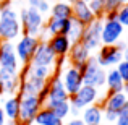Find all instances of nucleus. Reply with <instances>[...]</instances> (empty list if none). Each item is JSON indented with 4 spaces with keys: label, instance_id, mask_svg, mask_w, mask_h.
<instances>
[{
    "label": "nucleus",
    "instance_id": "obj_1",
    "mask_svg": "<svg viewBox=\"0 0 128 125\" xmlns=\"http://www.w3.org/2000/svg\"><path fill=\"white\" fill-rule=\"evenodd\" d=\"M23 34L21 23H20L18 12L12 7L10 0H2L0 10V39L2 41H15Z\"/></svg>",
    "mask_w": 128,
    "mask_h": 125
},
{
    "label": "nucleus",
    "instance_id": "obj_2",
    "mask_svg": "<svg viewBox=\"0 0 128 125\" xmlns=\"http://www.w3.org/2000/svg\"><path fill=\"white\" fill-rule=\"evenodd\" d=\"M20 16V23H21V31L23 34H29V36H39L42 34L44 26H46V20L44 15L34 7H23L21 12L18 13Z\"/></svg>",
    "mask_w": 128,
    "mask_h": 125
},
{
    "label": "nucleus",
    "instance_id": "obj_3",
    "mask_svg": "<svg viewBox=\"0 0 128 125\" xmlns=\"http://www.w3.org/2000/svg\"><path fill=\"white\" fill-rule=\"evenodd\" d=\"M106 68L97 63L96 57L91 55L88 59V62L84 63V67L81 68V75H83V84L88 86H94V88H102L106 86Z\"/></svg>",
    "mask_w": 128,
    "mask_h": 125
},
{
    "label": "nucleus",
    "instance_id": "obj_4",
    "mask_svg": "<svg viewBox=\"0 0 128 125\" xmlns=\"http://www.w3.org/2000/svg\"><path fill=\"white\" fill-rule=\"evenodd\" d=\"M42 101L38 96L32 94H20V123H29L32 125L34 117L38 115V112L42 109Z\"/></svg>",
    "mask_w": 128,
    "mask_h": 125
},
{
    "label": "nucleus",
    "instance_id": "obj_5",
    "mask_svg": "<svg viewBox=\"0 0 128 125\" xmlns=\"http://www.w3.org/2000/svg\"><path fill=\"white\" fill-rule=\"evenodd\" d=\"M99 88L94 86H88V84H83L75 94L70 96V106L72 109H76L81 112L84 107L91 106V104H99Z\"/></svg>",
    "mask_w": 128,
    "mask_h": 125
},
{
    "label": "nucleus",
    "instance_id": "obj_6",
    "mask_svg": "<svg viewBox=\"0 0 128 125\" xmlns=\"http://www.w3.org/2000/svg\"><path fill=\"white\" fill-rule=\"evenodd\" d=\"M41 39L36 36H29V34H21L18 38V42L15 44V50H16V57L20 60V65L26 67L31 63L32 55H34L36 49H38Z\"/></svg>",
    "mask_w": 128,
    "mask_h": 125
},
{
    "label": "nucleus",
    "instance_id": "obj_7",
    "mask_svg": "<svg viewBox=\"0 0 128 125\" xmlns=\"http://www.w3.org/2000/svg\"><path fill=\"white\" fill-rule=\"evenodd\" d=\"M125 28L117 18H104L102 31H100V42L102 46H114L122 39Z\"/></svg>",
    "mask_w": 128,
    "mask_h": 125
},
{
    "label": "nucleus",
    "instance_id": "obj_8",
    "mask_svg": "<svg viewBox=\"0 0 128 125\" xmlns=\"http://www.w3.org/2000/svg\"><path fill=\"white\" fill-rule=\"evenodd\" d=\"M123 52L125 50H122L117 44H114V46H100L94 57H96L97 63L102 68H114L123 60Z\"/></svg>",
    "mask_w": 128,
    "mask_h": 125
},
{
    "label": "nucleus",
    "instance_id": "obj_9",
    "mask_svg": "<svg viewBox=\"0 0 128 125\" xmlns=\"http://www.w3.org/2000/svg\"><path fill=\"white\" fill-rule=\"evenodd\" d=\"M0 68L20 72V60L16 57L15 44L12 41H2L0 42Z\"/></svg>",
    "mask_w": 128,
    "mask_h": 125
},
{
    "label": "nucleus",
    "instance_id": "obj_10",
    "mask_svg": "<svg viewBox=\"0 0 128 125\" xmlns=\"http://www.w3.org/2000/svg\"><path fill=\"white\" fill-rule=\"evenodd\" d=\"M100 31H102V20H94L92 23H89L88 26H84V33H83L81 42L84 44L88 49L92 52L97 50L102 42H100Z\"/></svg>",
    "mask_w": 128,
    "mask_h": 125
},
{
    "label": "nucleus",
    "instance_id": "obj_11",
    "mask_svg": "<svg viewBox=\"0 0 128 125\" xmlns=\"http://www.w3.org/2000/svg\"><path fill=\"white\" fill-rule=\"evenodd\" d=\"M47 89H49V93H47L46 102H55V101H68L70 99V94L66 93L65 86L62 83L60 73H57V72L47 80Z\"/></svg>",
    "mask_w": 128,
    "mask_h": 125
},
{
    "label": "nucleus",
    "instance_id": "obj_12",
    "mask_svg": "<svg viewBox=\"0 0 128 125\" xmlns=\"http://www.w3.org/2000/svg\"><path fill=\"white\" fill-rule=\"evenodd\" d=\"M60 78H62V83L65 86L66 93L72 96L75 94L80 88L83 86V75H81V70H78L76 67L70 65L66 67L63 72H60Z\"/></svg>",
    "mask_w": 128,
    "mask_h": 125
},
{
    "label": "nucleus",
    "instance_id": "obj_13",
    "mask_svg": "<svg viewBox=\"0 0 128 125\" xmlns=\"http://www.w3.org/2000/svg\"><path fill=\"white\" fill-rule=\"evenodd\" d=\"M20 84H21V76L20 72H12V70L0 68V88H2L3 94H18Z\"/></svg>",
    "mask_w": 128,
    "mask_h": 125
},
{
    "label": "nucleus",
    "instance_id": "obj_14",
    "mask_svg": "<svg viewBox=\"0 0 128 125\" xmlns=\"http://www.w3.org/2000/svg\"><path fill=\"white\" fill-rule=\"evenodd\" d=\"M89 57H91V50L88 49L81 41H78V42L72 44V49H70L66 59H68L70 65H73V67H76L78 70H81L83 67H84V63L88 62Z\"/></svg>",
    "mask_w": 128,
    "mask_h": 125
},
{
    "label": "nucleus",
    "instance_id": "obj_15",
    "mask_svg": "<svg viewBox=\"0 0 128 125\" xmlns=\"http://www.w3.org/2000/svg\"><path fill=\"white\" fill-rule=\"evenodd\" d=\"M55 60H57V55L50 49L49 42L41 41L38 49H36V52H34V55H32L31 63H34V65H44V67H54L55 65Z\"/></svg>",
    "mask_w": 128,
    "mask_h": 125
},
{
    "label": "nucleus",
    "instance_id": "obj_16",
    "mask_svg": "<svg viewBox=\"0 0 128 125\" xmlns=\"http://www.w3.org/2000/svg\"><path fill=\"white\" fill-rule=\"evenodd\" d=\"M20 76H21V84H20L18 94H32V96H38L47 84L46 80H39V78H34V76L23 75V73H20Z\"/></svg>",
    "mask_w": 128,
    "mask_h": 125
},
{
    "label": "nucleus",
    "instance_id": "obj_17",
    "mask_svg": "<svg viewBox=\"0 0 128 125\" xmlns=\"http://www.w3.org/2000/svg\"><path fill=\"white\" fill-rule=\"evenodd\" d=\"M70 26H72V18H54V16H49V20L46 21V26H44V31L47 33V36H55V34H65L68 36L70 33Z\"/></svg>",
    "mask_w": 128,
    "mask_h": 125
},
{
    "label": "nucleus",
    "instance_id": "obj_18",
    "mask_svg": "<svg viewBox=\"0 0 128 125\" xmlns=\"http://www.w3.org/2000/svg\"><path fill=\"white\" fill-rule=\"evenodd\" d=\"M47 42H49L50 49L54 50V54H55L57 57H66L70 52V49H72V41H70L68 36L65 34H55V36H50L49 39H47Z\"/></svg>",
    "mask_w": 128,
    "mask_h": 125
},
{
    "label": "nucleus",
    "instance_id": "obj_19",
    "mask_svg": "<svg viewBox=\"0 0 128 125\" xmlns=\"http://www.w3.org/2000/svg\"><path fill=\"white\" fill-rule=\"evenodd\" d=\"M81 120L86 125H102L104 109L100 104H91L81 110Z\"/></svg>",
    "mask_w": 128,
    "mask_h": 125
},
{
    "label": "nucleus",
    "instance_id": "obj_20",
    "mask_svg": "<svg viewBox=\"0 0 128 125\" xmlns=\"http://www.w3.org/2000/svg\"><path fill=\"white\" fill-rule=\"evenodd\" d=\"M72 10H73V18L78 20L80 23H83L84 26H88L89 23H92L96 20L94 13L91 12L89 5L86 2H81V0H76V2H72Z\"/></svg>",
    "mask_w": 128,
    "mask_h": 125
},
{
    "label": "nucleus",
    "instance_id": "obj_21",
    "mask_svg": "<svg viewBox=\"0 0 128 125\" xmlns=\"http://www.w3.org/2000/svg\"><path fill=\"white\" fill-rule=\"evenodd\" d=\"M126 101H128V96L123 93V91H120V93H107V96L104 97L99 104L102 106L104 110L120 112V109L123 107V104H125Z\"/></svg>",
    "mask_w": 128,
    "mask_h": 125
},
{
    "label": "nucleus",
    "instance_id": "obj_22",
    "mask_svg": "<svg viewBox=\"0 0 128 125\" xmlns=\"http://www.w3.org/2000/svg\"><path fill=\"white\" fill-rule=\"evenodd\" d=\"M3 112H5V117L8 122L16 123L20 117V94H13V96H8L5 99L2 106Z\"/></svg>",
    "mask_w": 128,
    "mask_h": 125
},
{
    "label": "nucleus",
    "instance_id": "obj_23",
    "mask_svg": "<svg viewBox=\"0 0 128 125\" xmlns=\"http://www.w3.org/2000/svg\"><path fill=\"white\" fill-rule=\"evenodd\" d=\"M32 123H38V125H65V120L60 119L58 115H55L54 110H50V109L42 106V109L34 117V122Z\"/></svg>",
    "mask_w": 128,
    "mask_h": 125
},
{
    "label": "nucleus",
    "instance_id": "obj_24",
    "mask_svg": "<svg viewBox=\"0 0 128 125\" xmlns=\"http://www.w3.org/2000/svg\"><path fill=\"white\" fill-rule=\"evenodd\" d=\"M123 84L125 81L122 80L120 73L117 72V68H109L106 73V86H107V93H120L123 91Z\"/></svg>",
    "mask_w": 128,
    "mask_h": 125
},
{
    "label": "nucleus",
    "instance_id": "obj_25",
    "mask_svg": "<svg viewBox=\"0 0 128 125\" xmlns=\"http://www.w3.org/2000/svg\"><path fill=\"white\" fill-rule=\"evenodd\" d=\"M23 75H28V76H34V78H39V80H49L50 76L55 73L54 67H44V65H34V63H29V65L24 67L23 70Z\"/></svg>",
    "mask_w": 128,
    "mask_h": 125
},
{
    "label": "nucleus",
    "instance_id": "obj_26",
    "mask_svg": "<svg viewBox=\"0 0 128 125\" xmlns=\"http://www.w3.org/2000/svg\"><path fill=\"white\" fill-rule=\"evenodd\" d=\"M50 16L54 18H62V20H66V18H72L73 16V10H72V3L68 0H58L55 2L54 5H50Z\"/></svg>",
    "mask_w": 128,
    "mask_h": 125
},
{
    "label": "nucleus",
    "instance_id": "obj_27",
    "mask_svg": "<svg viewBox=\"0 0 128 125\" xmlns=\"http://www.w3.org/2000/svg\"><path fill=\"white\" fill-rule=\"evenodd\" d=\"M44 107L54 110V112H55V115H58L60 119H63V120H65L66 117L70 115V112H72L70 101H55V102H46V104H44Z\"/></svg>",
    "mask_w": 128,
    "mask_h": 125
},
{
    "label": "nucleus",
    "instance_id": "obj_28",
    "mask_svg": "<svg viewBox=\"0 0 128 125\" xmlns=\"http://www.w3.org/2000/svg\"><path fill=\"white\" fill-rule=\"evenodd\" d=\"M83 33H84V25H83V23H80L78 20H75L72 16V26H70V33H68L70 41H72V42L81 41Z\"/></svg>",
    "mask_w": 128,
    "mask_h": 125
},
{
    "label": "nucleus",
    "instance_id": "obj_29",
    "mask_svg": "<svg viewBox=\"0 0 128 125\" xmlns=\"http://www.w3.org/2000/svg\"><path fill=\"white\" fill-rule=\"evenodd\" d=\"M104 3H106V0H89V2H88L91 12L94 13V16H96L97 20H104V16H106Z\"/></svg>",
    "mask_w": 128,
    "mask_h": 125
},
{
    "label": "nucleus",
    "instance_id": "obj_30",
    "mask_svg": "<svg viewBox=\"0 0 128 125\" xmlns=\"http://www.w3.org/2000/svg\"><path fill=\"white\" fill-rule=\"evenodd\" d=\"M123 7L122 0H106L104 3V10H106V15L107 13H118V10Z\"/></svg>",
    "mask_w": 128,
    "mask_h": 125
},
{
    "label": "nucleus",
    "instance_id": "obj_31",
    "mask_svg": "<svg viewBox=\"0 0 128 125\" xmlns=\"http://www.w3.org/2000/svg\"><path fill=\"white\" fill-rule=\"evenodd\" d=\"M117 20L122 23L123 28H128V2L123 3V7L118 10V13H117Z\"/></svg>",
    "mask_w": 128,
    "mask_h": 125
},
{
    "label": "nucleus",
    "instance_id": "obj_32",
    "mask_svg": "<svg viewBox=\"0 0 128 125\" xmlns=\"http://www.w3.org/2000/svg\"><path fill=\"white\" fill-rule=\"evenodd\" d=\"M115 68H117V72L120 73L122 80L126 83V81H128V62H126V60H122V62H120L118 65L115 67Z\"/></svg>",
    "mask_w": 128,
    "mask_h": 125
},
{
    "label": "nucleus",
    "instance_id": "obj_33",
    "mask_svg": "<svg viewBox=\"0 0 128 125\" xmlns=\"http://www.w3.org/2000/svg\"><path fill=\"white\" fill-rule=\"evenodd\" d=\"M117 119H118V112H114V110H104V120L114 123Z\"/></svg>",
    "mask_w": 128,
    "mask_h": 125
},
{
    "label": "nucleus",
    "instance_id": "obj_34",
    "mask_svg": "<svg viewBox=\"0 0 128 125\" xmlns=\"http://www.w3.org/2000/svg\"><path fill=\"white\" fill-rule=\"evenodd\" d=\"M38 10L42 13V15L49 13L50 12V2H49V0H41V3L38 5Z\"/></svg>",
    "mask_w": 128,
    "mask_h": 125
},
{
    "label": "nucleus",
    "instance_id": "obj_35",
    "mask_svg": "<svg viewBox=\"0 0 128 125\" xmlns=\"http://www.w3.org/2000/svg\"><path fill=\"white\" fill-rule=\"evenodd\" d=\"M65 125H86V123L81 120V117H73V119H72V120H68V122H66Z\"/></svg>",
    "mask_w": 128,
    "mask_h": 125
},
{
    "label": "nucleus",
    "instance_id": "obj_36",
    "mask_svg": "<svg viewBox=\"0 0 128 125\" xmlns=\"http://www.w3.org/2000/svg\"><path fill=\"white\" fill-rule=\"evenodd\" d=\"M118 115H122V117H125V119H128V101H126L125 104H123V107H122V109H120Z\"/></svg>",
    "mask_w": 128,
    "mask_h": 125
},
{
    "label": "nucleus",
    "instance_id": "obj_37",
    "mask_svg": "<svg viewBox=\"0 0 128 125\" xmlns=\"http://www.w3.org/2000/svg\"><path fill=\"white\" fill-rule=\"evenodd\" d=\"M114 125H128V119H125V117L118 115V119L114 122Z\"/></svg>",
    "mask_w": 128,
    "mask_h": 125
},
{
    "label": "nucleus",
    "instance_id": "obj_38",
    "mask_svg": "<svg viewBox=\"0 0 128 125\" xmlns=\"http://www.w3.org/2000/svg\"><path fill=\"white\" fill-rule=\"evenodd\" d=\"M6 123H8V120H6V117H5V112H3L2 106H0V125H6Z\"/></svg>",
    "mask_w": 128,
    "mask_h": 125
},
{
    "label": "nucleus",
    "instance_id": "obj_39",
    "mask_svg": "<svg viewBox=\"0 0 128 125\" xmlns=\"http://www.w3.org/2000/svg\"><path fill=\"white\" fill-rule=\"evenodd\" d=\"M26 3H28V7H34V8H38V5L41 3V0H26Z\"/></svg>",
    "mask_w": 128,
    "mask_h": 125
},
{
    "label": "nucleus",
    "instance_id": "obj_40",
    "mask_svg": "<svg viewBox=\"0 0 128 125\" xmlns=\"http://www.w3.org/2000/svg\"><path fill=\"white\" fill-rule=\"evenodd\" d=\"M123 93H125L126 96H128V81H126L125 84H123Z\"/></svg>",
    "mask_w": 128,
    "mask_h": 125
},
{
    "label": "nucleus",
    "instance_id": "obj_41",
    "mask_svg": "<svg viewBox=\"0 0 128 125\" xmlns=\"http://www.w3.org/2000/svg\"><path fill=\"white\" fill-rule=\"evenodd\" d=\"M123 60H126V62H128V49L123 52Z\"/></svg>",
    "mask_w": 128,
    "mask_h": 125
},
{
    "label": "nucleus",
    "instance_id": "obj_42",
    "mask_svg": "<svg viewBox=\"0 0 128 125\" xmlns=\"http://www.w3.org/2000/svg\"><path fill=\"white\" fill-rule=\"evenodd\" d=\"M68 2L72 3V2H76V0H68ZM81 2H86V3H88V2H89V0H81Z\"/></svg>",
    "mask_w": 128,
    "mask_h": 125
},
{
    "label": "nucleus",
    "instance_id": "obj_43",
    "mask_svg": "<svg viewBox=\"0 0 128 125\" xmlns=\"http://www.w3.org/2000/svg\"><path fill=\"white\" fill-rule=\"evenodd\" d=\"M125 46H126V49H128V34H126V39H125Z\"/></svg>",
    "mask_w": 128,
    "mask_h": 125
},
{
    "label": "nucleus",
    "instance_id": "obj_44",
    "mask_svg": "<svg viewBox=\"0 0 128 125\" xmlns=\"http://www.w3.org/2000/svg\"><path fill=\"white\" fill-rule=\"evenodd\" d=\"M6 125H15V123H13V122H8V123H6Z\"/></svg>",
    "mask_w": 128,
    "mask_h": 125
},
{
    "label": "nucleus",
    "instance_id": "obj_45",
    "mask_svg": "<svg viewBox=\"0 0 128 125\" xmlns=\"http://www.w3.org/2000/svg\"><path fill=\"white\" fill-rule=\"evenodd\" d=\"M122 2H123V3H126V2H128V0H122Z\"/></svg>",
    "mask_w": 128,
    "mask_h": 125
},
{
    "label": "nucleus",
    "instance_id": "obj_46",
    "mask_svg": "<svg viewBox=\"0 0 128 125\" xmlns=\"http://www.w3.org/2000/svg\"><path fill=\"white\" fill-rule=\"evenodd\" d=\"M0 10H2V2H0Z\"/></svg>",
    "mask_w": 128,
    "mask_h": 125
},
{
    "label": "nucleus",
    "instance_id": "obj_47",
    "mask_svg": "<svg viewBox=\"0 0 128 125\" xmlns=\"http://www.w3.org/2000/svg\"><path fill=\"white\" fill-rule=\"evenodd\" d=\"M32 125H38V123H32Z\"/></svg>",
    "mask_w": 128,
    "mask_h": 125
},
{
    "label": "nucleus",
    "instance_id": "obj_48",
    "mask_svg": "<svg viewBox=\"0 0 128 125\" xmlns=\"http://www.w3.org/2000/svg\"><path fill=\"white\" fill-rule=\"evenodd\" d=\"M0 42H2V39H0Z\"/></svg>",
    "mask_w": 128,
    "mask_h": 125
},
{
    "label": "nucleus",
    "instance_id": "obj_49",
    "mask_svg": "<svg viewBox=\"0 0 128 125\" xmlns=\"http://www.w3.org/2000/svg\"><path fill=\"white\" fill-rule=\"evenodd\" d=\"M0 2H2V0H0Z\"/></svg>",
    "mask_w": 128,
    "mask_h": 125
}]
</instances>
